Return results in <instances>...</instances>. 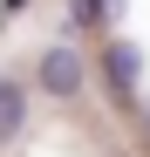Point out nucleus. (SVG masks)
Listing matches in <instances>:
<instances>
[{
	"label": "nucleus",
	"instance_id": "1",
	"mask_svg": "<svg viewBox=\"0 0 150 157\" xmlns=\"http://www.w3.org/2000/svg\"><path fill=\"white\" fill-rule=\"evenodd\" d=\"M34 82H41V96H55V102H75L89 89V62H82V48H68V41H55L41 55V68H34Z\"/></svg>",
	"mask_w": 150,
	"mask_h": 157
},
{
	"label": "nucleus",
	"instance_id": "2",
	"mask_svg": "<svg viewBox=\"0 0 150 157\" xmlns=\"http://www.w3.org/2000/svg\"><path fill=\"white\" fill-rule=\"evenodd\" d=\"M103 75H109V89H116V102L130 109V102H137V89H143V48L116 34V41L103 48Z\"/></svg>",
	"mask_w": 150,
	"mask_h": 157
},
{
	"label": "nucleus",
	"instance_id": "3",
	"mask_svg": "<svg viewBox=\"0 0 150 157\" xmlns=\"http://www.w3.org/2000/svg\"><path fill=\"white\" fill-rule=\"evenodd\" d=\"M21 130H28V89L0 82V144H21Z\"/></svg>",
	"mask_w": 150,
	"mask_h": 157
},
{
	"label": "nucleus",
	"instance_id": "4",
	"mask_svg": "<svg viewBox=\"0 0 150 157\" xmlns=\"http://www.w3.org/2000/svg\"><path fill=\"white\" fill-rule=\"evenodd\" d=\"M68 21L75 28H96V21H103V0H68Z\"/></svg>",
	"mask_w": 150,
	"mask_h": 157
},
{
	"label": "nucleus",
	"instance_id": "5",
	"mask_svg": "<svg viewBox=\"0 0 150 157\" xmlns=\"http://www.w3.org/2000/svg\"><path fill=\"white\" fill-rule=\"evenodd\" d=\"M123 7H130V0H103V21H116V14H123Z\"/></svg>",
	"mask_w": 150,
	"mask_h": 157
},
{
	"label": "nucleus",
	"instance_id": "6",
	"mask_svg": "<svg viewBox=\"0 0 150 157\" xmlns=\"http://www.w3.org/2000/svg\"><path fill=\"white\" fill-rule=\"evenodd\" d=\"M143 123H150V102H143Z\"/></svg>",
	"mask_w": 150,
	"mask_h": 157
}]
</instances>
